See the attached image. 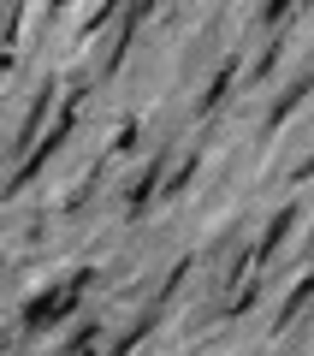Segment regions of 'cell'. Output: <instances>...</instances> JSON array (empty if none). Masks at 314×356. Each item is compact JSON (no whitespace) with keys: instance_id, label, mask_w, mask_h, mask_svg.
<instances>
[{"instance_id":"1","label":"cell","mask_w":314,"mask_h":356,"mask_svg":"<svg viewBox=\"0 0 314 356\" xmlns=\"http://www.w3.org/2000/svg\"><path fill=\"white\" fill-rule=\"evenodd\" d=\"M72 303H77V280L65 285V291H53V297H42V303L30 309V327H42V321H60V315H65V309H72Z\"/></svg>"}]
</instances>
